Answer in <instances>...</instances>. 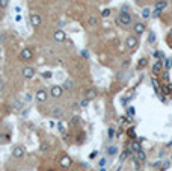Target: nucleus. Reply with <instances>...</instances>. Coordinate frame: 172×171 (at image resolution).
Wrapping results in <instances>:
<instances>
[{
	"instance_id": "nucleus-1",
	"label": "nucleus",
	"mask_w": 172,
	"mask_h": 171,
	"mask_svg": "<svg viewBox=\"0 0 172 171\" xmlns=\"http://www.w3.org/2000/svg\"><path fill=\"white\" fill-rule=\"evenodd\" d=\"M116 21L122 26H130L131 24V14L128 12V11H121L119 15H118Z\"/></svg>"
},
{
	"instance_id": "nucleus-2",
	"label": "nucleus",
	"mask_w": 172,
	"mask_h": 171,
	"mask_svg": "<svg viewBox=\"0 0 172 171\" xmlns=\"http://www.w3.org/2000/svg\"><path fill=\"white\" fill-rule=\"evenodd\" d=\"M63 94V88L59 87V85H53V87L50 88V95L51 99H61Z\"/></svg>"
},
{
	"instance_id": "nucleus-3",
	"label": "nucleus",
	"mask_w": 172,
	"mask_h": 171,
	"mask_svg": "<svg viewBox=\"0 0 172 171\" xmlns=\"http://www.w3.org/2000/svg\"><path fill=\"white\" fill-rule=\"evenodd\" d=\"M32 58H33V50H32V49H27V47H26V49H23L20 52V59L21 61L27 62V61L32 59Z\"/></svg>"
},
{
	"instance_id": "nucleus-4",
	"label": "nucleus",
	"mask_w": 172,
	"mask_h": 171,
	"mask_svg": "<svg viewBox=\"0 0 172 171\" xmlns=\"http://www.w3.org/2000/svg\"><path fill=\"white\" fill-rule=\"evenodd\" d=\"M147 30V26H145V23H141V21H137V23L133 24V34L136 36H141L143 32Z\"/></svg>"
},
{
	"instance_id": "nucleus-5",
	"label": "nucleus",
	"mask_w": 172,
	"mask_h": 171,
	"mask_svg": "<svg viewBox=\"0 0 172 171\" xmlns=\"http://www.w3.org/2000/svg\"><path fill=\"white\" fill-rule=\"evenodd\" d=\"M137 42H139V41H137V36L133 34V35H128V36H127L125 46H127V49L131 50V49H136V47H137Z\"/></svg>"
},
{
	"instance_id": "nucleus-6",
	"label": "nucleus",
	"mask_w": 172,
	"mask_h": 171,
	"mask_svg": "<svg viewBox=\"0 0 172 171\" xmlns=\"http://www.w3.org/2000/svg\"><path fill=\"white\" fill-rule=\"evenodd\" d=\"M24 154H26V150H24L23 146H15V147L12 148V158H15V159H23Z\"/></svg>"
},
{
	"instance_id": "nucleus-7",
	"label": "nucleus",
	"mask_w": 172,
	"mask_h": 171,
	"mask_svg": "<svg viewBox=\"0 0 172 171\" xmlns=\"http://www.w3.org/2000/svg\"><path fill=\"white\" fill-rule=\"evenodd\" d=\"M29 18H30V24L33 26V27H39L41 23H42V18L39 17V14H36V12H30Z\"/></svg>"
},
{
	"instance_id": "nucleus-8",
	"label": "nucleus",
	"mask_w": 172,
	"mask_h": 171,
	"mask_svg": "<svg viewBox=\"0 0 172 171\" xmlns=\"http://www.w3.org/2000/svg\"><path fill=\"white\" fill-rule=\"evenodd\" d=\"M47 97H48V93L44 89V88H41L36 91V94H35V99L39 101V103H45L47 101Z\"/></svg>"
},
{
	"instance_id": "nucleus-9",
	"label": "nucleus",
	"mask_w": 172,
	"mask_h": 171,
	"mask_svg": "<svg viewBox=\"0 0 172 171\" xmlns=\"http://www.w3.org/2000/svg\"><path fill=\"white\" fill-rule=\"evenodd\" d=\"M21 74H23V77H26V79H33L36 71H35L33 67H24L23 71H21Z\"/></svg>"
},
{
	"instance_id": "nucleus-10",
	"label": "nucleus",
	"mask_w": 172,
	"mask_h": 171,
	"mask_svg": "<svg viewBox=\"0 0 172 171\" xmlns=\"http://www.w3.org/2000/svg\"><path fill=\"white\" fill-rule=\"evenodd\" d=\"M53 40H55L56 42H63V41L67 40L65 32H63V30H61V29L55 30V34H53Z\"/></svg>"
},
{
	"instance_id": "nucleus-11",
	"label": "nucleus",
	"mask_w": 172,
	"mask_h": 171,
	"mask_svg": "<svg viewBox=\"0 0 172 171\" xmlns=\"http://www.w3.org/2000/svg\"><path fill=\"white\" fill-rule=\"evenodd\" d=\"M59 164H61L62 168H69V167H71V164H73V159L69 156H67V154H63V156L59 159Z\"/></svg>"
},
{
	"instance_id": "nucleus-12",
	"label": "nucleus",
	"mask_w": 172,
	"mask_h": 171,
	"mask_svg": "<svg viewBox=\"0 0 172 171\" xmlns=\"http://www.w3.org/2000/svg\"><path fill=\"white\" fill-rule=\"evenodd\" d=\"M163 68V61H155L153 64V74H159Z\"/></svg>"
},
{
	"instance_id": "nucleus-13",
	"label": "nucleus",
	"mask_w": 172,
	"mask_h": 171,
	"mask_svg": "<svg viewBox=\"0 0 172 171\" xmlns=\"http://www.w3.org/2000/svg\"><path fill=\"white\" fill-rule=\"evenodd\" d=\"M85 97H86V100H94V99H97V91L95 89H92V88H91V89H88V91H86V93H85Z\"/></svg>"
},
{
	"instance_id": "nucleus-14",
	"label": "nucleus",
	"mask_w": 172,
	"mask_h": 171,
	"mask_svg": "<svg viewBox=\"0 0 172 171\" xmlns=\"http://www.w3.org/2000/svg\"><path fill=\"white\" fill-rule=\"evenodd\" d=\"M62 88H63V89H67V91H71V89L74 88V82L71 80V79H67V80L63 82Z\"/></svg>"
},
{
	"instance_id": "nucleus-15",
	"label": "nucleus",
	"mask_w": 172,
	"mask_h": 171,
	"mask_svg": "<svg viewBox=\"0 0 172 171\" xmlns=\"http://www.w3.org/2000/svg\"><path fill=\"white\" fill-rule=\"evenodd\" d=\"M166 5H168L166 0H160V2L155 3V9H157V11H163V9L166 8Z\"/></svg>"
},
{
	"instance_id": "nucleus-16",
	"label": "nucleus",
	"mask_w": 172,
	"mask_h": 171,
	"mask_svg": "<svg viewBox=\"0 0 172 171\" xmlns=\"http://www.w3.org/2000/svg\"><path fill=\"white\" fill-rule=\"evenodd\" d=\"M131 148H133V150L136 152V153H137V152H141V150H142L141 141H133V142H131Z\"/></svg>"
},
{
	"instance_id": "nucleus-17",
	"label": "nucleus",
	"mask_w": 172,
	"mask_h": 171,
	"mask_svg": "<svg viewBox=\"0 0 172 171\" xmlns=\"http://www.w3.org/2000/svg\"><path fill=\"white\" fill-rule=\"evenodd\" d=\"M147 161V154H145V152L143 150H141V152H137V162H145Z\"/></svg>"
},
{
	"instance_id": "nucleus-18",
	"label": "nucleus",
	"mask_w": 172,
	"mask_h": 171,
	"mask_svg": "<svg viewBox=\"0 0 172 171\" xmlns=\"http://www.w3.org/2000/svg\"><path fill=\"white\" fill-rule=\"evenodd\" d=\"M147 64H148V59H147V58H142V59H139L137 68H139V70H142V68H145V67H147Z\"/></svg>"
},
{
	"instance_id": "nucleus-19",
	"label": "nucleus",
	"mask_w": 172,
	"mask_h": 171,
	"mask_svg": "<svg viewBox=\"0 0 172 171\" xmlns=\"http://www.w3.org/2000/svg\"><path fill=\"white\" fill-rule=\"evenodd\" d=\"M141 15H142V18H145V20L149 18V15H151V9H149V8H143Z\"/></svg>"
},
{
	"instance_id": "nucleus-20",
	"label": "nucleus",
	"mask_w": 172,
	"mask_h": 171,
	"mask_svg": "<svg viewBox=\"0 0 172 171\" xmlns=\"http://www.w3.org/2000/svg\"><path fill=\"white\" fill-rule=\"evenodd\" d=\"M62 115H63V112H62L61 108H55V109H53V117H55V118H61Z\"/></svg>"
},
{
	"instance_id": "nucleus-21",
	"label": "nucleus",
	"mask_w": 172,
	"mask_h": 171,
	"mask_svg": "<svg viewBox=\"0 0 172 171\" xmlns=\"http://www.w3.org/2000/svg\"><path fill=\"white\" fill-rule=\"evenodd\" d=\"M11 136L9 133H0V142H9Z\"/></svg>"
},
{
	"instance_id": "nucleus-22",
	"label": "nucleus",
	"mask_w": 172,
	"mask_h": 171,
	"mask_svg": "<svg viewBox=\"0 0 172 171\" xmlns=\"http://www.w3.org/2000/svg\"><path fill=\"white\" fill-rule=\"evenodd\" d=\"M107 153H109L110 156H115V154L118 153V147L116 146H110L109 148H107Z\"/></svg>"
},
{
	"instance_id": "nucleus-23",
	"label": "nucleus",
	"mask_w": 172,
	"mask_h": 171,
	"mask_svg": "<svg viewBox=\"0 0 172 171\" xmlns=\"http://www.w3.org/2000/svg\"><path fill=\"white\" fill-rule=\"evenodd\" d=\"M88 23H89V26H92V27H95V26H98V18H97V17H89Z\"/></svg>"
},
{
	"instance_id": "nucleus-24",
	"label": "nucleus",
	"mask_w": 172,
	"mask_h": 171,
	"mask_svg": "<svg viewBox=\"0 0 172 171\" xmlns=\"http://www.w3.org/2000/svg\"><path fill=\"white\" fill-rule=\"evenodd\" d=\"M148 42H149V44H154V42H155V34H154V32H149V34H148Z\"/></svg>"
},
{
	"instance_id": "nucleus-25",
	"label": "nucleus",
	"mask_w": 172,
	"mask_h": 171,
	"mask_svg": "<svg viewBox=\"0 0 172 171\" xmlns=\"http://www.w3.org/2000/svg\"><path fill=\"white\" fill-rule=\"evenodd\" d=\"M110 14H112V11H110L109 8H107V9H103V11H101V17H104V18H107V17H109Z\"/></svg>"
},
{
	"instance_id": "nucleus-26",
	"label": "nucleus",
	"mask_w": 172,
	"mask_h": 171,
	"mask_svg": "<svg viewBox=\"0 0 172 171\" xmlns=\"http://www.w3.org/2000/svg\"><path fill=\"white\" fill-rule=\"evenodd\" d=\"M151 82H153V87H154V89H155V91H157V93H159V88H160V85H159V82H157V79H155V77H153V79H151Z\"/></svg>"
},
{
	"instance_id": "nucleus-27",
	"label": "nucleus",
	"mask_w": 172,
	"mask_h": 171,
	"mask_svg": "<svg viewBox=\"0 0 172 171\" xmlns=\"http://www.w3.org/2000/svg\"><path fill=\"white\" fill-rule=\"evenodd\" d=\"M171 67H172V58H168V59L165 61V68H166V70H169Z\"/></svg>"
},
{
	"instance_id": "nucleus-28",
	"label": "nucleus",
	"mask_w": 172,
	"mask_h": 171,
	"mask_svg": "<svg viewBox=\"0 0 172 171\" xmlns=\"http://www.w3.org/2000/svg\"><path fill=\"white\" fill-rule=\"evenodd\" d=\"M8 5H9V0H0V8L2 9L8 8Z\"/></svg>"
},
{
	"instance_id": "nucleus-29",
	"label": "nucleus",
	"mask_w": 172,
	"mask_h": 171,
	"mask_svg": "<svg viewBox=\"0 0 172 171\" xmlns=\"http://www.w3.org/2000/svg\"><path fill=\"white\" fill-rule=\"evenodd\" d=\"M127 117H134V108H133V106H130V108H128V111H127Z\"/></svg>"
},
{
	"instance_id": "nucleus-30",
	"label": "nucleus",
	"mask_w": 172,
	"mask_h": 171,
	"mask_svg": "<svg viewBox=\"0 0 172 171\" xmlns=\"http://www.w3.org/2000/svg\"><path fill=\"white\" fill-rule=\"evenodd\" d=\"M51 76H53L51 71H44V73H42V77H44V79H51Z\"/></svg>"
},
{
	"instance_id": "nucleus-31",
	"label": "nucleus",
	"mask_w": 172,
	"mask_h": 171,
	"mask_svg": "<svg viewBox=\"0 0 172 171\" xmlns=\"http://www.w3.org/2000/svg\"><path fill=\"white\" fill-rule=\"evenodd\" d=\"M14 108H15V109H21V108H23V103H21V101H18V100H15Z\"/></svg>"
},
{
	"instance_id": "nucleus-32",
	"label": "nucleus",
	"mask_w": 172,
	"mask_h": 171,
	"mask_svg": "<svg viewBox=\"0 0 172 171\" xmlns=\"http://www.w3.org/2000/svg\"><path fill=\"white\" fill-rule=\"evenodd\" d=\"M106 162H107V159H106V158H103V159H100V162H98V165H100V168H101V167H104V165H106Z\"/></svg>"
},
{
	"instance_id": "nucleus-33",
	"label": "nucleus",
	"mask_w": 172,
	"mask_h": 171,
	"mask_svg": "<svg viewBox=\"0 0 172 171\" xmlns=\"http://www.w3.org/2000/svg\"><path fill=\"white\" fill-rule=\"evenodd\" d=\"M107 133H109V138H113L115 136V129H112V127H110V129L107 130Z\"/></svg>"
},
{
	"instance_id": "nucleus-34",
	"label": "nucleus",
	"mask_w": 172,
	"mask_h": 171,
	"mask_svg": "<svg viewBox=\"0 0 172 171\" xmlns=\"http://www.w3.org/2000/svg\"><path fill=\"white\" fill-rule=\"evenodd\" d=\"M88 103H89V100H82V101H80V106H82V108H86V106H88Z\"/></svg>"
},
{
	"instance_id": "nucleus-35",
	"label": "nucleus",
	"mask_w": 172,
	"mask_h": 171,
	"mask_svg": "<svg viewBox=\"0 0 172 171\" xmlns=\"http://www.w3.org/2000/svg\"><path fill=\"white\" fill-rule=\"evenodd\" d=\"M127 154H128V152H124V153H122L121 154V158H119V161L122 162V161H125V158H127Z\"/></svg>"
},
{
	"instance_id": "nucleus-36",
	"label": "nucleus",
	"mask_w": 172,
	"mask_h": 171,
	"mask_svg": "<svg viewBox=\"0 0 172 171\" xmlns=\"http://www.w3.org/2000/svg\"><path fill=\"white\" fill-rule=\"evenodd\" d=\"M79 120H80V118H79V117H74V118L71 120V124H74V126H76V124H77V123H79Z\"/></svg>"
},
{
	"instance_id": "nucleus-37",
	"label": "nucleus",
	"mask_w": 172,
	"mask_h": 171,
	"mask_svg": "<svg viewBox=\"0 0 172 171\" xmlns=\"http://www.w3.org/2000/svg\"><path fill=\"white\" fill-rule=\"evenodd\" d=\"M21 20H23V17H21V14H17V15H15V21H17V23H20Z\"/></svg>"
},
{
	"instance_id": "nucleus-38",
	"label": "nucleus",
	"mask_w": 172,
	"mask_h": 171,
	"mask_svg": "<svg viewBox=\"0 0 172 171\" xmlns=\"http://www.w3.org/2000/svg\"><path fill=\"white\" fill-rule=\"evenodd\" d=\"M128 133H130V136H131V138L136 136V135H134V129H130V130H128Z\"/></svg>"
},
{
	"instance_id": "nucleus-39",
	"label": "nucleus",
	"mask_w": 172,
	"mask_h": 171,
	"mask_svg": "<svg viewBox=\"0 0 172 171\" xmlns=\"http://www.w3.org/2000/svg\"><path fill=\"white\" fill-rule=\"evenodd\" d=\"M95 156H97V152H92V153L89 154V159H94Z\"/></svg>"
},
{
	"instance_id": "nucleus-40",
	"label": "nucleus",
	"mask_w": 172,
	"mask_h": 171,
	"mask_svg": "<svg viewBox=\"0 0 172 171\" xmlns=\"http://www.w3.org/2000/svg\"><path fill=\"white\" fill-rule=\"evenodd\" d=\"M15 12H17V14H21V8H20V6H15Z\"/></svg>"
},
{
	"instance_id": "nucleus-41",
	"label": "nucleus",
	"mask_w": 172,
	"mask_h": 171,
	"mask_svg": "<svg viewBox=\"0 0 172 171\" xmlns=\"http://www.w3.org/2000/svg\"><path fill=\"white\" fill-rule=\"evenodd\" d=\"M57 127H59V130H61V132H63V124H62V123H59Z\"/></svg>"
},
{
	"instance_id": "nucleus-42",
	"label": "nucleus",
	"mask_w": 172,
	"mask_h": 171,
	"mask_svg": "<svg viewBox=\"0 0 172 171\" xmlns=\"http://www.w3.org/2000/svg\"><path fill=\"white\" fill-rule=\"evenodd\" d=\"M41 150H42V152H47V150H48V146H42Z\"/></svg>"
},
{
	"instance_id": "nucleus-43",
	"label": "nucleus",
	"mask_w": 172,
	"mask_h": 171,
	"mask_svg": "<svg viewBox=\"0 0 172 171\" xmlns=\"http://www.w3.org/2000/svg\"><path fill=\"white\" fill-rule=\"evenodd\" d=\"M26 100L30 101V100H32V95H30V94H26Z\"/></svg>"
},
{
	"instance_id": "nucleus-44",
	"label": "nucleus",
	"mask_w": 172,
	"mask_h": 171,
	"mask_svg": "<svg viewBox=\"0 0 172 171\" xmlns=\"http://www.w3.org/2000/svg\"><path fill=\"white\" fill-rule=\"evenodd\" d=\"M168 38H172V29L169 30V34H168Z\"/></svg>"
},
{
	"instance_id": "nucleus-45",
	"label": "nucleus",
	"mask_w": 172,
	"mask_h": 171,
	"mask_svg": "<svg viewBox=\"0 0 172 171\" xmlns=\"http://www.w3.org/2000/svg\"><path fill=\"white\" fill-rule=\"evenodd\" d=\"M3 89V80H0V91Z\"/></svg>"
},
{
	"instance_id": "nucleus-46",
	"label": "nucleus",
	"mask_w": 172,
	"mask_h": 171,
	"mask_svg": "<svg viewBox=\"0 0 172 171\" xmlns=\"http://www.w3.org/2000/svg\"><path fill=\"white\" fill-rule=\"evenodd\" d=\"M134 2H136V3H142L143 0H134Z\"/></svg>"
},
{
	"instance_id": "nucleus-47",
	"label": "nucleus",
	"mask_w": 172,
	"mask_h": 171,
	"mask_svg": "<svg viewBox=\"0 0 172 171\" xmlns=\"http://www.w3.org/2000/svg\"><path fill=\"white\" fill-rule=\"evenodd\" d=\"M100 171H106V168H104V167H101V168H100Z\"/></svg>"
},
{
	"instance_id": "nucleus-48",
	"label": "nucleus",
	"mask_w": 172,
	"mask_h": 171,
	"mask_svg": "<svg viewBox=\"0 0 172 171\" xmlns=\"http://www.w3.org/2000/svg\"><path fill=\"white\" fill-rule=\"evenodd\" d=\"M47 171H55V170H47Z\"/></svg>"
},
{
	"instance_id": "nucleus-49",
	"label": "nucleus",
	"mask_w": 172,
	"mask_h": 171,
	"mask_svg": "<svg viewBox=\"0 0 172 171\" xmlns=\"http://www.w3.org/2000/svg\"><path fill=\"white\" fill-rule=\"evenodd\" d=\"M65 2H67V0H65Z\"/></svg>"
}]
</instances>
